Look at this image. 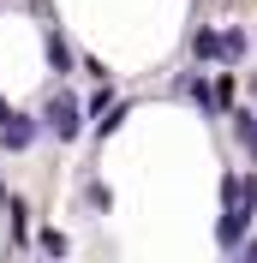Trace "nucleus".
Returning <instances> with one entry per match:
<instances>
[{"label":"nucleus","instance_id":"f257e3e1","mask_svg":"<svg viewBox=\"0 0 257 263\" xmlns=\"http://www.w3.org/2000/svg\"><path fill=\"white\" fill-rule=\"evenodd\" d=\"M48 126L60 132V138H72V132H78V108H72V102H54V108H48Z\"/></svg>","mask_w":257,"mask_h":263}]
</instances>
